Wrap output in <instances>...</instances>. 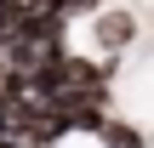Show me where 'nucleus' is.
Here are the masks:
<instances>
[{
    "instance_id": "1",
    "label": "nucleus",
    "mask_w": 154,
    "mask_h": 148,
    "mask_svg": "<svg viewBox=\"0 0 154 148\" xmlns=\"http://www.w3.org/2000/svg\"><path fill=\"white\" fill-rule=\"evenodd\" d=\"M126 40H131V17H126V11H109V17H103V46L120 51Z\"/></svg>"
}]
</instances>
